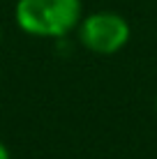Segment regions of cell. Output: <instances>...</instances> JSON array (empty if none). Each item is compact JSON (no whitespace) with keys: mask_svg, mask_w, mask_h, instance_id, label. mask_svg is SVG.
I'll return each mask as SVG.
<instances>
[{"mask_svg":"<svg viewBox=\"0 0 157 159\" xmlns=\"http://www.w3.org/2000/svg\"><path fill=\"white\" fill-rule=\"evenodd\" d=\"M129 39V23L120 14L97 12L90 14L81 25V42L95 53L111 56L120 51Z\"/></svg>","mask_w":157,"mask_h":159,"instance_id":"7a4b0ae2","label":"cell"},{"mask_svg":"<svg viewBox=\"0 0 157 159\" xmlns=\"http://www.w3.org/2000/svg\"><path fill=\"white\" fill-rule=\"evenodd\" d=\"M0 159H9V152H7V148L2 143H0Z\"/></svg>","mask_w":157,"mask_h":159,"instance_id":"3957f363","label":"cell"},{"mask_svg":"<svg viewBox=\"0 0 157 159\" xmlns=\"http://www.w3.org/2000/svg\"><path fill=\"white\" fill-rule=\"evenodd\" d=\"M81 19V0H19L16 23L37 37H62Z\"/></svg>","mask_w":157,"mask_h":159,"instance_id":"6da1fadb","label":"cell"}]
</instances>
